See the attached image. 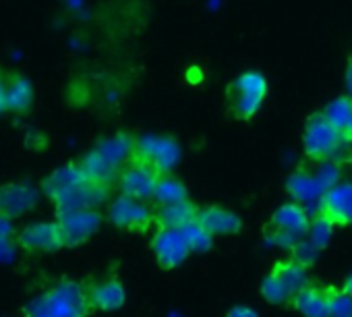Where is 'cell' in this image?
Listing matches in <instances>:
<instances>
[{
	"label": "cell",
	"instance_id": "6da1fadb",
	"mask_svg": "<svg viewBox=\"0 0 352 317\" xmlns=\"http://www.w3.org/2000/svg\"><path fill=\"white\" fill-rule=\"evenodd\" d=\"M137 137L131 133H116L112 137L100 139L91 151H87L79 164L85 177L94 183L116 187V181L124 166L135 157Z\"/></svg>",
	"mask_w": 352,
	"mask_h": 317
},
{
	"label": "cell",
	"instance_id": "7a4b0ae2",
	"mask_svg": "<svg viewBox=\"0 0 352 317\" xmlns=\"http://www.w3.org/2000/svg\"><path fill=\"white\" fill-rule=\"evenodd\" d=\"M94 305L89 284L81 280H58L48 290L38 294L23 311L25 317H91Z\"/></svg>",
	"mask_w": 352,
	"mask_h": 317
},
{
	"label": "cell",
	"instance_id": "3957f363",
	"mask_svg": "<svg viewBox=\"0 0 352 317\" xmlns=\"http://www.w3.org/2000/svg\"><path fill=\"white\" fill-rule=\"evenodd\" d=\"M309 270L305 263H300L296 257H286L280 259L270 272L267 276L261 280V296L270 303V305H284L288 307L290 298L311 280L309 278Z\"/></svg>",
	"mask_w": 352,
	"mask_h": 317
},
{
	"label": "cell",
	"instance_id": "277c9868",
	"mask_svg": "<svg viewBox=\"0 0 352 317\" xmlns=\"http://www.w3.org/2000/svg\"><path fill=\"white\" fill-rule=\"evenodd\" d=\"M350 145L346 137L323 116V112H313L302 129V151L311 162H325Z\"/></svg>",
	"mask_w": 352,
	"mask_h": 317
},
{
	"label": "cell",
	"instance_id": "5b68a950",
	"mask_svg": "<svg viewBox=\"0 0 352 317\" xmlns=\"http://www.w3.org/2000/svg\"><path fill=\"white\" fill-rule=\"evenodd\" d=\"M267 96V79L259 71L241 73L226 91L230 116L236 120H251Z\"/></svg>",
	"mask_w": 352,
	"mask_h": 317
},
{
	"label": "cell",
	"instance_id": "8992f818",
	"mask_svg": "<svg viewBox=\"0 0 352 317\" xmlns=\"http://www.w3.org/2000/svg\"><path fill=\"white\" fill-rule=\"evenodd\" d=\"M309 226H311V216H309L307 206L298 201H290V204L280 206L272 214L265 226V234L270 237L272 243L290 251L300 239L307 237Z\"/></svg>",
	"mask_w": 352,
	"mask_h": 317
},
{
	"label": "cell",
	"instance_id": "52a82bcc",
	"mask_svg": "<svg viewBox=\"0 0 352 317\" xmlns=\"http://www.w3.org/2000/svg\"><path fill=\"white\" fill-rule=\"evenodd\" d=\"M106 216L116 228L129 234H147L151 228H155V206L122 193L108 204Z\"/></svg>",
	"mask_w": 352,
	"mask_h": 317
},
{
	"label": "cell",
	"instance_id": "ba28073f",
	"mask_svg": "<svg viewBox=\"0 0 352 317\" xmlns=\"http://www.w3.org/2000/svg\"><path fill=\"white\" fill-rule=\"evenodd\" d=\"M181 145L172 137L145 135L137 139L135 157L151 164L160 175H172L181 162Z\"/></svg>",
	"mask_w": 352,
	"mask_h": 317
},
{
	"label": "cell",
	"instance_id": "9c48e42d",
	"mask_svg": "<svg viewBox=\"0 0 352 317\" xmlns=\"http://www.w3.org/2000/svg\"><path fill=\"white\" fill-rule=\"evenodd\" d=\"M151 253L155 257V263L170 272L181 267L187 257L191 255V249L187 245V239L183 230H170V228H153V234L149 239Z\"/></svg>",
	"mask_w": 352,
	"mask_h": 317
},
{
	"label": "cell",
	"instance_id": "30bf717a",
	"mask_svg": "<svg viewBox=\"0 0 352 317\" xmlns=\"http://www.w3.org/2000/svg\"><path fill=\"white\" fill-rule=\"evenodd\" d=\"M56 222L60 226L65 249H75L85 245L102 228L104 216L100 210H77L56 216Z\"/></svg>",
	"mask_w": 352,
	"mask_h": 317
},
{
	"label": "cell",
	"instance_id": "8fae6325",
	"mask_svg": "<svg viewBox=\"0 0 352 317\" xmlns=\"http://www.w3.org/2000/svg\"><path fill=\"white\" fill-rule=\"evenodd\" d=\"M157 179H160V173L151 164L139 160V157H133L120 173L116 187H118V193L122 195H129L141 201H151Z\"/></svg>",
	"mask_w": 352,
	"mask_h": 317
},
{
	"label": "cell",
	"instance_id": "7c38bea8",
	"mask_svg": "<svg viewBox=\"0 0 352 317\" xmlns=\"http://www.w3.org/2000/svg\"><path fill=\"white\" fill-rule=\"evenodd\" d=\"M15 243L19 249L28 251V253H54L65 249L63 243V234H60V226L58 222H34L23 226L17 237Z\"/></svg>",
	"mask_w": 352,
	"mask_h": 317
},
{
	"label": "cell",
	"instance_id": "4fadbf2b",
	"mask_svg": "<svg viewBox=\"0 0 352 317\" xmlns=\"http://www.w3.org/2000/svg\"><path fill=\"white\" fill-rule=\"evenodd\" d=\"M38 204V189L32 183L19 181L0 185V216H7L11 220L25 216Z\"/></svg>",
	"mask_w": 352,
	"mask_h": 317
},
{
	"label": "cell",
	"instance_id": "5bb4252c",
	"mask_svg": "<svg viewBox=\"0 0 352 317\" xmlns=\"http://www.w3.org/2000/svg\"><path fill=\"white\" fill-rule=\"evenodd\" d=\"M110 191H112V187L100 185V183H94V181L87 179L73 193H69L67 197H63L60 201L54 204L56 216L69 214V212H77V210H98L102 204L108 201Z\"/></svg>",
	"mask_w": 352,
	"mask_h": 317
},
{
	"label": "cell",
	"instance_id": "9a60e30c",
	"mask_svg": "<svg viewBox=\"0 0 352 317\" xmlns=\"http://www.w3.org/2000/svg\"><path fill=\"white\" fill-rule=\"evenodd\" d=\"M317 212L336 226H352V183H338L319 201Z\"/></svg>",
	"mask_w": 352,
	"mask_h": 317
},
{
	"label": "cell",
	"instance_id": "2e32d148",
	"mask_svg": "<svg viewBox=\"0 0 352 317\" xmlns=\"http://www.w3.org/2000/svg\"><path fill=\"white\" fill-rule=\"evenodd\" d=\"M85 181H87V177H85V173H83V168H81V164L77 160V162H69V164L60 166L50 177H46L42 181V191L52 204H56L63 197H67L69 193H73Z\"/></svg>",
	"mask_w": 352,
	"mask_h": 317
},
{
	"label": "cell",
	"instance_id": "e0dca14e",
	"mask_svg": "<svg viewBox=\"0 0 352 317\" xmlns=\"http://www.w3.org/2000/svg\"><path fill=\"white\" fill-rule=\"evenodd\" d=\"M286 189L294 197V201H298L302 206H319L321 197L327 193V187L323 185L317 168H313V171L296 168L288 177Z\"/></svg>",
	"mask_w": 352,
	"mask_h": 317
},
{
	"label": "cell",
	"instance_id": "ac0fdd59",
	"mask_svg": "<svg viewBox=\"0 0 352 317\" xmlns=\"http://www.w3.org/2000/svg\"><path fill=\"white\" fill-rule=\"evenodd\" d=\"M288 307L302 317H329L327 315V284L309 280L290 298Z\"/></svg>",
	"mask_w": 352,
	"mask_h": 317
},
{
	"label": "cell",
	"instance_id": "d6986e66",
	"mask_svg": "<svg viewBox=\"0 0 352 317\" xmlns=\"http://www.w3.org/2000/svg\"><path fill=\"white\" fill-rule=\"evenodd\" d=\"M197 222L204 228H208L214 237H232V234H239L243 230L241 216L234 214L232 210L216 206V204L199 208Z\"/></svg>",
	"mask_w": 352,
	"mask_h": 317
},
{
	"label": "cell",
	"instance_id": "ffe728a7",
	"mask_svg": "<svg viewBox=\"0 0 352 317\" xmlns=\"http://www.w3.org/2000/svg\"><path fill=\"white\" fill-rule=\"evenodd\" d=\"M89 298L96 311L112 313L124 307L126 303V290L118 276H108L100 282L89 284Z\"/></svg>",
	"mask_w": 352,
	"mask_h": 317
},
{
	"label": "cell",
	"instance_id": "44dd1931",
	"mask_svg": "<svg viewBox=\"0 0 352 317\" xmlns=\"http://www.w3.org/2000/svg\"><path fill=\"white\" fill-rule=\"evenodd\" d=\"M199 216V206L191 199H183L170 206H155V228L183 230Z\"/></svg>",
	"mask_w": 352,
	"mask_h": 317
},
{
	"label": "cell",
	"instance_id": "7402d4cb",
	"mask_svg": "<svg viewBox=\"0 0 352 317\" xmlns=\"http://www.w3.org/2000/svg\"><path fill=\"white\" fill-rule=\"evenodd\" d=\"M34 104V85L21 73H11L7 77V110L15 114L30 112Z\"/></svg>",
	"mask_w": 352,
	"mask_h": 317
},
{
	"label": "cell",
	"instance_id": "603a6c76",
	"mask_svg": "<svg viewBox=\"0 0 352 317\" xmlns=\"http://www.w3.org/2000/svg\"><path fill=\"white\" fill-rule=\"evenodd\" d=\"M189 199V191L183 181H179L174 175H160L153 191V206H170L176 201Z\"/></svg>",
	"mask_w": 352,
	"mask_h": 317
},
{
	"label": "cell",
	"instance_id": "cb8c5ba5",
	"mask_svg": "<svg viewBox=\"0 0 352 317\" xmlns=\"http://www.w3.org/2000/svg\"><path fill=\"white\" fill-rule=\"evenodd\" d=\"M321 112L344 135V131L348 129V124L352 120V100L348 96H340V98L331 100Z\"/></svg>",
	"mask_w": 352,
	"mask_h": 317
},
{
	"label": "cell",
	"instance_id": "d4e9b609",
	"mask_svg": "<svg viewBox=\"0 0 352 317\" xmlns=\"http://www.w3.org/2000/svg\"><path fill=\"white\" fill-rule=\"evenodd\" d=\"M333 228H336V224L329 218H325L323 214L315 212V216L311 218V226H309L305 239L311 241L319 251H323L329 245L331 237H333Z\"/></svg>",
	"mask_w": 352,
	"mask_h": 317
},
{
	"label": "cell",
	"instance_id": "484cf974",
	"mask_svg": "<svg viewBox=\"0 0 352 317\" xmlns=\"http://www.w3.org/2000/svg\"><path fill=\"white\" fill-rule=\"evenodd\" d=\"M183 234L187 239V245H189L191 253H208L214 247V239L216 237L208 228H204L197 220L191 222L189 226H185Z\"/></svg>",
	"mask_w": 352,
	"mask_h": 317
},
{
	"label": "cell",
	"instance_id": "4316f807",
	"mask_svg": "<svg viewBox=\"0 0 352 317\" xmlns=\"http://www.w3.org/2000/svg\"><path fill=\"white\" fill-rule=\"evenodd\" d=\"M327 315L352 317V296L342 286L327 284Z\"/></svg>",
	"mask_w": 352,
	"mask_h": 317
},
{
	"label": "cell",
	"instance_id": "83f0119b",
	"mask_svg": "<svg viewBox=\"0 0 352 317\" xmlns=\"http://www.w3.org/2000/svg\"><path fill=\"white\" fill-rule=\"evenodd\" d=\"M290 253H292V257H296L300 263H305L307 267H313V263L317 261V257H319V249L311 243V241H307V239H300L292 249H290Z\"/></svg>",
	"mask_w": 352,
	"mask_h": 317
},
{
	"label": "cell",
	"instance_id": "f1b7e54d",
	"mask_svg": "<svg viewBox=\"0 0 352 317\" xmlns=\"http://www.w3.org/2000/svg\"><path fill=\"white\" fill-rule=\"evenodd\" d=\"M15 237H17V232H15L13 220L7 216H0V249L9 247L15 241Z\"/></svg>",
	"mask_w": 352,
	"mask_h": 317
},
{
	"label": "cell",
	"instance_id": "f546056e",
	"mask_svg": "<svg viewBox=\"0 0 352 317\" xmlns=\"http://www.w3.org/2000/svg\"><path fill=\"white\" fill-rule=\"evenodd\" d=\"M226 317H259V313L255 309L247 307V305H236L226 313Z\"/></svg>",
	"mask_w": 352,
	"mask_h": 317
},
{
	"label": "cell",
	"instance_id": "4dcf8cb0",
	"mask_svg": "<svg viewBox=\"0 0 352 317\" xmlns=\"http://www.w3.org/2000/svg\"><path fill=\"white\" fill-rule=\"evenodd\" d=\"M7 110V77L0 71V112Z\"/></svg>",
	"mask_w": 352,
	"mask_h": 317
},
{
	"label": "cell",
	"instance_id": "1f68e13d",
	"mask_svg": "<svg viewBox=\"0 0 352 317\" xmlns=\"http://www.w3.org/2000/svg\"><path fill=\"white\" fill-rule=\"evenodd\" d=\"M346 96L352 100V56L346 63Z\"/></svg>",
	"mask_w": 352,
	"mask_h": 317
},
{
	"label": "cell",
	"instance_id": "d6a6232c",
	"mask_svg": "<svg viewBox=\"0 0 352 317\" xmlns=\"http://www.w3.org/2000/svg\"><path fill=\"white\" fill-rule=\"evenodd\" d=\"M342 288H344V290H346V292L352 296V274L344 278V282H342Z\"/></svg>",
	"mask_w": 352,
	"mask_h": 317
},
{
	"label": "cell",
	"instance_id": "836d02e7",
	"mask_svg": "<svg viewBox=\"0 0 352 317\" xmlns=\"http://www.w3.org/2000/svg\"><path fill=\"white\" fill-rule=\"evenodd\" d=\"M344 137H346V141H348V143H352V120H350L348 129L344 131Z\"/></svg>",
	"mask_w": 352,
	"mask_h": 317
},
{
	"label": "cell",
	"instance_id": "e575fe53",
	"mask_svg": "<svg viewBox=\"0 0 352 317\" xmlns=\"http://www.w3.org/2000/svg\"><path fill=\"white\" fill-rule=\"evenodd\" d=\"M346 164H348V166L352 168V149H350V151L346 153Z\"/></svg>",
	"mask_w": 352,
	"mask_h": 317
}]
</instances>
